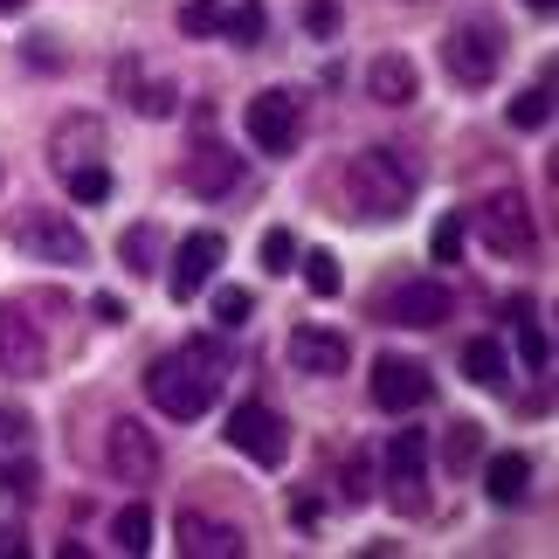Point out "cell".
Returning a JSON list of instances; mask_svg holds the SVG:
<instances>
[{"label": "cell", "mask_w": 559, "mask_h": 559, "mask_svg": "<svg viewBox=\"0 0 559 559\" xmlns=\"http://www.w3.org/2000/svg\"><path fill=\"white\" fill-rule=\"evenodd\" d=\"M338 193H346L353 222H401V214L415 207V166H407L394 145H367V153L346 159Z\"/></svg>", "instance_id": "1"}, {"label": "cell", "mask_w": 559, "mask_h": 559, "mask_svg": "<svg viewBox=\"0 0 559 559\" xmlns=\"http://www.w3.org/2000/svg\"><path fill=\"white\" fill-rule=\"evenodd\" d=\"M145 394H153L159 415L174 421H201L214 401H222V353L207 346H180V353H159L145 367Z\"/></svg>", "instance_id": "2"}, {"label": "cell", "mask_w": 559, "mask_h": 559, "mask_svg": "<svg viewBox=\"0 0 559 559\" xmlns=\"http://www.w3.org/2000/svg\"><path fill=\"white\" fill-rule=\"evenodd\" d=\"M504 49H511V35H504L498 14H463V21H449V35H442V70H449V83H463V91H484V83H498Z\"/></svg>", "instance_id": "3"}, {"label": "cell", "mask_w": 559, "mask_h": 559, "mask_svg": "<svg viewBox=\"0 0 559 559\" xmlns=\"http://www.w3.org/2000/svg\"><path fill=\"white\" fill-rule=\"evenodd\" d=\"M463 228H477V235H484V249H490V255H511V263L539 249V214H532V201H525L519 187L484 193V201L463 214Z\"/></svg>", "instance_id": "4"}, {"label": "cell", "mask_w": 559, "mask_h": 559, "mask_svg": "<svg viewBox=\"0 0 559 559\" xmlns=\"http://www.w3.org/2000/svg\"><path fill=\"white\" fill-rule=\"evenodd\" d=\"M14 249L28 255V263H56V270L91 263L83 228L70 222V214H56V207H28V214H21V222H14Z\"/></svg>", "instance_id": "5"}, {"label": "cell", "mask_w": 559, "mask_h": 559, "mask_svg": "<svg viewBox=\"0 0 559 559\" xmlns=\"http://www.w3.org/2000/svg\"><path fill=\"white\" fill-rule=\"evenodd\" d=\"M242 124H249V145L263 159H290L297 139H305V97L297 91H255Z\"/></svg>", "instance_id": "6"}, {"label": "cell", "mask_w": 559, "mask_h": 559, "mask_svg": "<svg viewBox=\"0 0 559 559\" xmlns=\"http://www.w3.org/2000/svg\"><path fill=\"white\" fill-rule=\"evenodd\" d=\"M222 436H228L235 456H249V463H263V469H276V463L290 456V421L276 415L270 401H235Z\"/></svg>", "instance_id": "7"}, {"label": "cell", "mask_w": 559, "mask_h": 559, "mask_svg": "<svg viewBox=\"0 0 559 559\" xmlns=\"http://www.w3.org/2000/svg\"><path fill=\"white\" fill-rule=\"evenodd\" d=\"M104 469H111L118 484H153L159 477V436L145 428L139 415H118L111 421V436H104Z\"/></svg>", "instance_id": "8"}, {"label": "cell", "mask_w": 559, "mask_h": 559, "mask_svg": "<svg viewBox=\"0 0 559 559\" xmlns=\"http://www.w3.org/2000/svg\"><path fill=\"white\" fill-rule=\"evenodd\" d=\"M449 311H456V297H449V284H436V276H407V284H394L380 297V318L386 325H407V332H436Z\"/></svg>", "instance_id": "9"}, {"label": "cell", "mask_w": 559, "mask_h": 559, "mask_svg": "<svg viewBox=\"0 0 559 559\" xmlns=\"http://www.w3.org/2000/svg\"><path fill=\"white\" fill-rule=\"evenodd\" d=\"M222 255H228L222 228H193V235H180L174 270H166V290H174V305H193V297L207 290V276L222 270Z\"/></svg>", "instance_id": "10"}, {"label": "cell", "mask_w": 559, "mask_h": 559, "mask_svg": "<svg viewBox=\"0 0 559 559\" xmlns=\"http://www.w3.org/2000/svg\"><path fill=\"white\" fill-rule=\"evenodd\" d=\"M0 373L8 380H41L49 373V338L21 305H0Z\"/></svg>", "instance_id": "11"}, {"label": "cell", "mask_w": 559, "mask_h": 559, "mask_svg": "<svg viewBox=\"0 0 559 559\" xmlns=\"http://www.w3.org/2000/svg\"><path fill=\"white\" fill-rule=\"evenodd\" d=\"M428 394H436V380H428L421 359H401V353L373 359V407H386V415H415Z\"/></svg>", "instance_id": "12"}, {"label": "cell", "mask_w": 559, "mask_h": 559, "mask_svg": "<svg viewBox=\"0 0 559 559\" xmlns=\"http://www.w3.org/2000/svg\"><path fill=\"white\" fill-rule=\"evenodd\" d=\"M174 546L187 559H242L249 532L228 525V519H207V511H180V519H174Z\"/></svg>", "instance_id": "13"}, {"label": "cell", "mask_w": 559, "mask_h": 559, "mask_svg": "<svg viewBox=\"0 0 559 559\" xmlns=\"http://www.w3.org/2000/svg\"><path fill=\"white\" fill-rule=\"evenodd\" d=\"M380 463H386V484H394V504L421 511V469H428V436H421V428H394Z\"/></svg>", "instance_id": "14"}, {"label": "cell", "mask_w": 559, "mask_h": 559, "mask_svg": "<svg viewBox=\"0 0 559 559\" xmlns=\"http://www.w3.org/2000/svg\"><path fill=\"white\" fill-rule=\"evenodd\" d=\"M104 145H111L104 118L97 111H70L49 132V166H56V174H70V166H83V159H104Z\"/></svg>", "instance_id": "15"}, {"label": "cell", "mask_w": 559, "mask_h": 559, "mask_svg": "<svg viewBox=\"0 0 559 559\" xmlns=\"http://www.w3.org/2000/svg\"><path fill=\"white\" fill-rule=\"evenodd\" d=\"M290 367L311 373V380H332V373L353 367V346L338 332H325V325H297L290 332Z\"/></svg>", "instance_id": "16"}, {"label": "cell", "mask_w": 559, "mask_h": 559, "mask_svg": "<svg viewBox=\"0 0 559 559\" xmlns=\"http://www.w3.org/2000/svg\"><path fill=\"white\" fill-rule=\"evenodd\" d=\"M367 97L386 104V111H407V104L421 97V70H415V62H407L401 49H386V56L367 62Z\"/></svg>", "instance_id": "17"}, {"label": "cell", "mask_w": 559, "mask_h": 559, "mask_svg": "<svg viewBox=\"0 0 559 559\" xmlns=\"http://www.w3.org/2000/svg\"><path fill=\"white\" fill-rule=\"evenodd\" d=\"M180 180H187V193H235V180H242V159L228 153V145H214V139H201L187 153V166H180Z\"/></svg>", "instance_id": "18"}, {"label": "cell", "mask_w": 559, "mask_h": 559, "mask_svg": "<svg viewBox=\"0 0 559 559\" xmlns=\"http://www.w3.org/2000/svg\"><path fill=\"white\" fill-rule=\"evenodd\" d=\"M484 490H490V504H525L532 498V456H525V449L490 456L484 463Z\"/></svg>", "instance_id": "19"}, {"label": "cell", "mask_w": 559, "mask_h": 559, "mask_svg": "<svg viewBox=\"0 0 559 559\" xmlns=\"http://www.w3.org/2000/svg\"><path fill=\"white\" fill-rule=\"evenodd\" d=\"M111 166H104V159H83V166H70V174H62V193H70V201L76 207H104V201H111Z\"/></svg>", "instance_id": "20"}, {"label": "cell", "mask_w": 559, "mask_h": 559, "mask_svg": "<svg viewBox=\"0 0 559 559\" xmlns=\"http://www.w3.org/2000/svg\"><path fill=\"white\" fill-rule=\"evenodd\" d=\"M511 132H546V124H552V70L539 76V83H532V91H519V97H511Z\"/></svg>", "instance_id": "21"}, {"label": "cell", "mask_w": 559, "mask_h": 559, "mask_svg": "<svg viewBox=\"0 0 559 559\" xmlns=\"http://www.w3.org/2000/svg\"><path fill=\"white\" fill-rule=\"evenodd\" d=\"M111 546L118 552H153V504H124L118 519H111Z\"/></svg>", "instance_id": "22"}, {"label": "cell", "mask_w": 559, "mask_h": 559, "mask_svg": "<svg viewBox=\"0 0 559 559\" xmlns=\"http://www.w3.org/2000/svg\"><path fill=\"white\" fill-rule=\"evenodd\" d=\"M463 380L469 386H504V346L498 338H469L463 346Z\"/></svg>", "instance_id": "23"}, {"label": "cell", "mask_w": 559, "mask_h": 559, "mask_svg": "<svg viewBox=\"0 0 559 559\" xmlns=\"http://www.w3.org/2000/svg\"><path fill=\"white\" fill-rule=\"evenodd\" d=\"M222 35L235 41V49H255V41L270 35V8H263V0H235L228 21H222Z\"/></svg>", "instance_id": "24"}, {"label": "cell", "mask_w": 559, "mask_h": 559, "mask_svg": "<svg viewBox=\"0 0 559 559\" xmlns=\"http://www.w3.org/2000/svg\"><path fill=\"white\" fill-rule=\"evenodd\" d=\"M118 263L132 270V276H153V263H159V235H153V222H132L118 235Z\"/></svg>", "instance_id": "25"}, {"label": "cell", "mask_w": 559, "mask_h": 559, "mask_svg": "<svg viewBox=\"0 0 559 559\" xmlns=\"http://www.w3.org/2000/svg\"><path fill=\"white\" fill-rule=\"evenodd\" d=\"M297 263H305V290L311 297H338V290H346V270H338L332 249H311V255H297Z\"/></svg>", "instance_id": "26"}, {"label": "cell", "mask_w": 559, "mask_h": 559, "mask_svg": "<svg viewBox=\"0 0 559 559\" xmlns=\"http://www.w3.org/2000/svg\"><path fill=\"white\" fill-rule=\"evenodd\" d=\"M477 442H484V428L477 421H456V428H449V442H442V463L456 469V477H469V469H477Z\"/></svg>", "instance_id": "27"}, {"label": "cell", "mask_w": 559, "mask_h": 559, "mask_svg": "<svg viewBox=\"0 0 559 559\" xmlns=\"http://www.w3.org/2000/svg\"><path fill=\"white\" fill-rule=\"evenodd\" d=\"M255 255H263V276H290V270H297V235H290V228H263Z\"/></svg>", "instance_id": "28"}, {"label": "cell", "mask_w": 559, "mask_h": 559, "mask_svg": "<svg viewBox=\"0 0 559 559\" xmlns=\"http://www.w3.org/2000/svg\"><path fill=\"white\" fill-rule=\"evenodd\" d=\"M222 21H228L222 0H187V8H180V35H193V41H201V35H222Z\"/></svg>", "instance_id": "29"}, {"label": "cell", "mask_w": 559, "mask_h": 559, "mask_svg": "<svg viewBox=\"0 0 559 559\" xmlns=\"http://www.w3.org/2000/svg\"><path fill=\"white\" fill-rule=\"evenodd\" d=\"M519 359H525L532 373H546V367H552V338H546L539 318H519Z\"/></svg>", "instance_id": "30"}, {"label": "cell", "mask_w": 559, "mask_h": 559, "mask_svg": "<svg viewBox=\"0 0 559 559\" xmlns=\"http://www.w3.org/2000/svg\"><path fill=\"white\" fill-rule=\"evenodd\" d=\"M463 214H442V222H436V242H428V249H436V263H463Z\"/></svg>", "instance_id": "31"}, {"label": "cell", "mask_w": 559, "mask_h": 559, "mask_svg": "<svg viewBox=\"0 0 559 559\" xmlns=\"http://www.w3.org/2000/svg\"><path fill=\"white\" fill-rule=\"evenodd\" d=\"M338 21H346V14H338V0H305V35L311 41H332Z\"/></svg>", "instance_id": "32"}, {"label": "cell", "mask_w": 559, "mask_h": 559, "mask_svg": "<svg viewBox=\"0 0 559 559\" xmlns=\"http://www.w3.org/2000/svg\"><path fill=\"white\" fill-rule=\"evenodd\" d=\"M214 325H228V332H235V325H249V290H235V284H228V290H214Z\"/></svg>", "instance_id": "33"}, {"label": "cell", "mask_w": 559, "mask_h": 559, "mask_svg": "<svg viewBox=\"0 0 559 559\" xmlns=\"http://www.w3.org/2000/svg\"><path fill=\"white\" fill-rule=\"evenodd\" d=\"M0 490H8V498H28V490H35V463H8V469H0Z\"/></svg>", "instance_id": "34"}, {"label": "cell", "mask_w": 559, "mask_h": 559, "mask_svg": "<svg viewBox=\"0 0 559 559\" xmlns=\"http://www.w3.org/2000/svg\"><path fill=\"white\" fill-rule=\"evenodd\" d=\"M91 318H97V325H124V305H118V297H111V290H104V297H97V305H91Z\"/></svg>", "instance_id": "35"}, {"label": "cell", "mask_w": 559, "mask_h": 559, "mask_svg": "<svg viewBox=\"0 0 559 559\" xmlns=\"http://www.w3.org/2000/svg\"><path fill=\"white\" fill-rule=\"evenodd\" d=\"M0 552H8V559L28 552V532H21V525H0Z\"/></svg>", "instance_id": "36"}, {"label": "cell", "mask_w": 559, "mask_h": 559, "mask_svg": "<svg viewBox=\"0 0 559 559\" xmlns=\"http://www.w3.org/2000/svg\"><path fill=\"white\" fill-rule=\"evenodd\" d=\"M525 8H532V14H539V21H546V14L559 8V0H525Z\"/></svg>", "instance_id": "37"}, {"label": "cell", "mask_w": 559, "mask_h": 559, "mask_svg": "<svg viewBox=\"0 0 559 559\" xmlns=\"http://www.w3.org/2000/svg\"><path fill=\"white\" fill-rule=\"evenodd\" d=\"M21 8H28V0H0V14H21Z\"/></svg>", "instance_id": "38"}, {"label": "cell", "mask_w": 559, "mask_h": 559, "mask_svg": "<svg viewBox=\"0 0 559 559\" xmlns=\"http://www.w3.org/2000/svg\"><path fill=\"white\" fill-rule=\"evenodd\" d=\"M401 8H428V0H401Z\"/></svg>", "instance_id": "39"}]
</instances>
